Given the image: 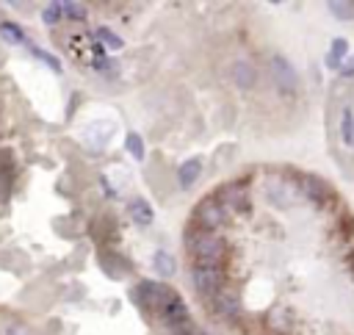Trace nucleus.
Wrapping results in <instances>:
<instances>
[{
  "instance_id": "obj_1",
  "label": "nucleus",
  "mask_w": 354,
  "mask_h": 335,
  "mask_svg": "<svg viewBox=\"0 0 354 335\" xmlns=\"http://www.w3.org/2000/svg\"><path fill=\"white\" fill-rule=\"evenodd\" d=\"M191 252L197 258V266H219L225 258V241L216 233L202 230L191 236Z\"/></svg>"
},
{
  "instance_id": "obj_2",
  "label": "nucleus",
  "mask_w": 354,
  "mask_h": 335,
  "mask_svg": "<svg viewBox=\"0 0 354 335\" xmlns=\"http://www.w3.org/2000/svg\"><path fill=\"white\" fill-rule=\"evenodd\" d=\"M222 280L225 277H222V269L219 266H197L194 263V269H191V283L205 296H216L222 291Z\"/></svg>"
},
{
  "instance_id": "obj_3",
  "label": "nucleus",
  "mask_w": 354,
  "mask_h": 335,
  "mask_svg": "<svg viewBox=\"0 0 354 335\" xmlns=\"http://www.w3.org/2000/svg\"><path fill=\"white\" fill-rule=\"evenodd\" d=\"M271 75H274V83H277L280 92H285V94L296 92L299 75H296L293 64H291L285 56H271Z\"/></svg>"
},
{
  "instance_id": "obj_4",
  "label": "nucleus",
  "mask_w": 354,
  "mask_h": 335,
  "mask_svg": "<svg viewBox=\"0 0 354 335\" xmlns=\"http://www.w3.org/2000/svg\"><path fill=\"white\" fill-rule=\"evenodd\" d=\"M197 219H200L202 230H211V233H214L216 227H222V225H225V219H227V208L222 205V200H219V197H208V200L200 205Z\"/></svg>"
},
{
  "instance_id": "obj_5",
  "label": "nucleus",
  "mask_w": 354,
  "mask_h": 335,
  "mask_svg": "<svg viewBox=\"0 0 354 335\" xmlns=\"http://www.w3.org/2000/svg\"><path fill=\"white\" fill-rule=\"evenodd\" d=\"M158 316H160L163 324H169V327H183V324L189 321V305H186L180 296H177V294H171V296L160 305Z\"/></svg>"
},
{
  "instance_id": "obj_6",
  "label": "nucleus",
  "mask_w": 354,
  "mask_h": 335,
  "mask_svg": "<svg viewBox=\"0 0 354 335\" xmlns=\"http://www.w3.org/2000/svg\"><path fill=\"white\" fill-rule=\"evenodd\" d=\"M171 294H174L171 288H166L163 283H152V280L141 283V285H138V291H136L138 302H141L144 307H155V310H160V305H163Z\"/></svg>"
},
{
  "instance_id": "obj_7",
  "label": "nucleus",
  "mask_w": 354,
  "mask_h": 335,
  "mask_svg": "<svg viewBox=\"0 0 354 335\" xmlns=\"http://www.w3.org/2000/svg\"><path fill=\"white\" fill-rule=\"evenodd\" d=\"M202 175V161L200 158H189L186 163H180V170H177V183L180 189H191Z\"/></svg>"
},
{
  "instance_id": "obj_8",
  "label": "nucleus",
  "mask_w": 354,
  "mask_h": 335,
  "mask_svg": "<svg viewBox=\"0 0 354 335\" xmlns=\"http://www.w3.org/2000/svg\"><path fill=\"white\" fill-rule=\"evenodd\" d=\"M216 197L222 200V205L227 211H244L247 208V192H244V186H227Z\"/></svg>"
},
{
  "instance_id": "obj_9",
  "label": "nucleus",
  "mask_w": 354,
  "mask_h": 335,
  "mask_svg": "<svg viewBox=\"0 0 354 335\" xmlns=\"http://www.w3.org/2000/svg\"><path fill=\"white\" fill-rule=\"evenodd\" d=\"M233 81L241 86V89H252L258 75H255V67L249 61H236L233 64Z\"/></svg>"
},
{
  "instance_id": "obj_10",
  "label": "nucleus",
  "mask_w": 354,
  "mask_h": 335,
  "mask_svg": "<svg viewBox=\"0 0 354 335\" xmlns=\"http://www.w3.org/2000/svg\"><path fill=\"white\" fill-rule=\"evenodd\" d=\"M130 219H133L136 225H141V227H147V225L152 222V208H149V203H147L144 197H136V200L130 203Z\"/></svg>"
},
{
  "instance_id": "obj_11",
  "label": "nucleus",
  "mask_w": 354,
  "mask_h": 335,
  "mask_svg": "<svg viewBox=\"0 0 354 335\" xmlns=\"http://www.w3.org/2000/svg\"><path fill=\"white\" fill-rule=\"evenodd\" d=\"M302 192H304V194H307L313 203H324V200H326V194H329L326 183H324V181H318V178H313V175H307V178H304Z\"/></svg>"
},
{
  "instance_id": "obj_12",
  "label": "nucleus",
  "mask_w": 354,
  "mask_h": 335,
  "mask_svg": "<svg viewBox=\"0 0 354 335\" xmlns=\"http://www.w3.org/2000/svg\"><path fill=\"white\" fill-rule=\"evenodd\" d=\"M214 307H216V313H222V316H236V313H238V296H236V294H227V291H219V294L214 296Z\"/></svg>"
},
{
  "instance_id": "obj_13",
  "label": "nucleus",
  "mask_w": 354,
  "mask_h": 335,
  "mask_svg": "<svg viewBox=\"0 0 354 335\" xmlns=\"http://www.w3.org/2000/svg\"><path fill=\"white\" fill-rule=\"evenodd\" d=\"M340 139L346 147H354V108L346 105L340 114Z\"/></svg>"
},
{
  "instance_id": "obj_14",
  "label": "nucleus",
  "mask_w": 354,
  "mask_h": 335,
  "mask_svg": "<svg viewBox=\"0 0 354 335\" xmlns=\"http://www.w3.org/2000/svg\"><path fill=\"white\" fill-rule=\"evenodd\" d=\"M348 56V42L346 39H332V48H329V56H326V64L329 67H340L343 70V59Z\"/></svg>"
},
{
  "instance_id": "obj_15",
  "label": "nucleus",
  "mask_w": 354,
  "mask_h": 335,
  "mask_svg": "<svg viewBox=\"0 0 354 335\" xmlns=\"http://www.w3.org/2000/svg\"><path fill=\"white\" fill-rule=\"evenodd\" d=\"M0 37H3L9 45H31L28 37L23 34V28L14 23H0Z\"/></svg>"
},
{
  "instance_id": "obj_16",
  "label": "nucleus",
  "mask_w": 354,
  "mask_h": 335,
  "mask_svg": "<svg viewBox=\"0 0 354 335\" xmlns=\"http://www.w3.org/2000/svg\"><path fill=\"white\" fill-rule=\"evenodd\" d=\"M152 263H155V272H158V274H163V277L174 274V258H171L169 252L158 250V252H155V258H152Z\"/></svg>"
},
{
  "instance_id": "obj_17",
  "label": "nucleus",
  "mask_w": 354,
  "mask_h": 335,
  "mask_svg": "<svg viewBox=\"0 0 354 335\" xmlns=\"http://www.w3.org/2000/svg\"><path fill=\"white\" fill-rule=\"evenodd\" d=\"M94 37L103 42V48H111V50H122V48H125L122 37H116L111 28H97V34H94Z\"/></svg>"
},
{
  "instance_id": "obj_18",
  "label": "nucleus",
  "mask_w": 354,
  "mask_h": 335,
  "mask_svg": "<svg viewBox=\"0 0 354 335\" xmlns=\"http://www.w3.org/2000/svg\"><path fill=\"white\" fill-rule=\"evenodd\" d=\"M125 150H127L136 161H144V155H147L144 141H141V136H138V133H127V139H125Z\"/></svg>"
},
{
  "instance_id": "obj_19",
  "label": "nucleus",
  "mask_w": 354,
  "mask_h": 335,
  "mask_svg": "<svg viewBox=\"0 0 354 335\" xmlns=\"http://www.w3.org/2000/svg\"><path fill=\"white\" fill-rule=\"evenodd\" d=\"M329 12H332V17H337V20H351V17H354V3H351V0H346V3H340V0H332Z\"/></svg>"
},
{
  "instance_id": "obj_20",
  "label": "nucleus",
  "mask_w": 354,
  "mask_h": 335,
  "mask_svg": "<svg viewBox=\"0 0 354 335\" xmlns=\"http://www.w3.org/2000/svg\"><path fill=\"white\" fill-rule=\"evenodd\" d=\"M61 14H64V3H48L45 12H42V20H45L48 26H56Z\"/></svg>"
},
{
  "instance_id": "obj_21",
  "label": "nucleus",
  "mask_w": 354,
  "mask_h": 335,
  "mask_svg": "<svg viewBox=\"0 0 354 335\" xmlns=\"http://www.w3.org/2000/svg\"><path fill=\"white\" fill-rule=\"evenodd\" d=\"M28 48H31V53H34L39 61H45V64H48L53 72H61V64H59V61H56V59H53L48 50H42V48H37V45H28Z\"/></svg>"
},
{
  "instance_id": "obj_22",
  "label": "nucleus",
  "mask_w": 354,
  "mask_h": 335,
  "mask_svg": "<svg viewBox=\"0 0 354 335\" xmlns=\"http://www.w3.org/2000/svg\"><path fill=\"white\" fill-rule=\"evenodd\" d=\"M64 14H67V17H72V20H86V17H89L86 6H83V3H75V0L64 3Z\"/></svg>"
},
{
  "instance_id": "obj_23",
  "label": "nucleus",
  "mask_w": 354,
  "mask_h": 335,
  "mask_svg": "<svg viewBox=\"0 0 354 335\" xmlns=\"http://www.w3.org/2000/svg\"><path fill=\"white\" fill-rule=\"evenodd\" d=\"M340 75H346V78H351V75H354V59H351V61H348V64L340 70Z\"/></svg>"
},
{
  "instance_id": "obj_24",
  "label": "nucleus",
  "mask_w": 354,
  "mask_h": 335,
  "mask_svg": "<svg viewBox=\"0 0 354 335\" xmlns=\"http://www.w3.org/2000/svg\"><path fill=\"white\" fill-rule=\"evenodd\" d=\"M6 335H31L28 329H23V327H9V332Z\"/></svg>"
}]
</instances>
